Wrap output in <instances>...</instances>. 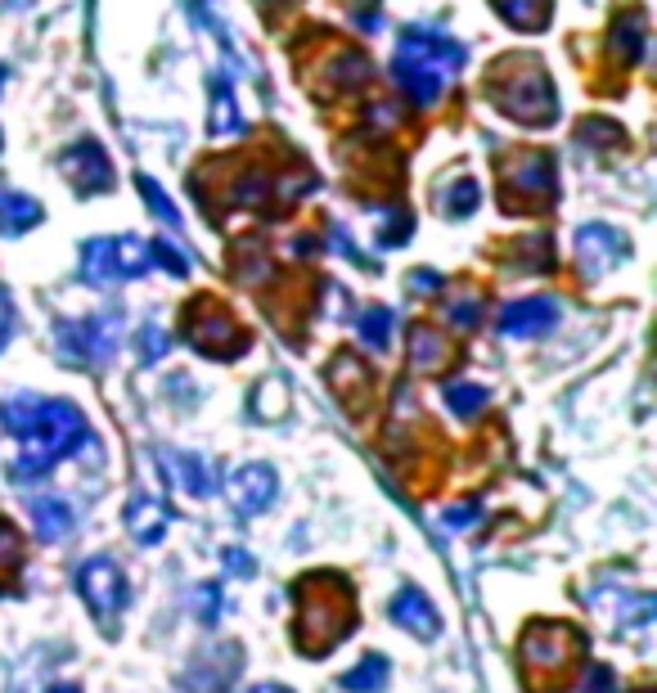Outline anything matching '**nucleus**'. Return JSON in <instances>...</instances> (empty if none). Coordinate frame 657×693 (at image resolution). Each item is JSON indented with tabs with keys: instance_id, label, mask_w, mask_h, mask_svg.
Wrapping results in <instances>:
<instances>
[{
	"instance_id": "nucleus-1",
	"label": "nucleus",
	"mask_w": 657,
	"mask_h": 693,
	"mask_svg": "<svg viewBox=\"0 0 657 693\" xmlns=\"http://www.w3.org/2000/svg\"><path fill=\"white\" fill-rule=\"evenodd\" d=\"M464 54L459 45H450L441 32H428V27H410L401 36V59H396V81L405 86V95H414L419 104H432L446 86V72L459 68Z\"/></svg>"
},
{
	"instance_id": "nucleus-2",
	"label": "nucleus",
	"mask_w": 657,
	"mask_h": 693,
	"mask_svg": "<svg viewBox=\"0 0 657 693\" xmlns=\"http://www.w3.org/2000/svg\"><path fill=\"white\" fill-rule=\"evenodd\" d=\"M77 585H81V594L90 599V608H95L99 617H108V612H117L126 603V581L108 558H90V563L77 572Z\"/></svg>"
},
{
	"instance_id": "nucleus-3",
	"label": "nucleus",
	"mask_w": 657,
	"mask_h": 693,
	"mask_svg": "<svg viewBox=\"0 0 657 693\" xmlns=\"http://www.w3.org/2000/svg\"><path fill=\"white\" fill-rule=\"evenodd\" d=\"M509 95L513 99H504V108H509L518 122H549V117H554V90H549V81L540 77L536 68L518 72Z\"/></svg>"
},
{
	"instance_id": "nucleus-4",
	"label": "nucleus",
	"mask_w": 657,
	"mask_h": 693,
	"mask_svg": "<svg viewBox=\"0 0 657 693\" xmlns=\"http://www.w3.org/2000/svg\"><path fill=\"white\" fill-rule=\"evenodd\" d=\"M554 320H558V306L549 302V297H527V302L509 306V311L500 315V329L509 333V338H531V333H545Z\"/></svg>"
},
{
	"instance_id": "nucleus-5",
	"label": "nucleus",
	"mask_w": 657,
	"mask_h": 693,
	"mask_svg": "<svg viewBox=\"0 0 657 693\" xmlns=\"http://www.w3.org/2000/svg\"><path fill=\"white\" fill-rule=\"evenodd\" d=\"M230 500L239 513H261L270 500H275V473L261 464H248L239 477L230 482Z\"/></svg>"
},
{
	"instance_id": "nucleus-6",
	"label": "nucleus",
	"mask_w": 657,
	"mask_h": 693,
	"mask_svg": "<svg viewBox=\"0 0 657 693\" xmlns=\"http://www.w3.org/2000/svg\"><path fill=\"white\" fill-rule=\"evenodd\" d=\"M392 617L401 621L405 630H414V635H419V639H432V635H437V630H441V617H437V608H432V603L423 599L419 590H405L401 599L392 603Z\"/></svg>"
},
{
	"instance_id": "nucleus-7",
	"label": "nucleus",
	"mask_w": 657,
	"mask_h": 693,
	"mask_svg": "<svg viewBox=\"0 0 657 693\" xmlns=\"http://www.w3.org/2000/svg\"><path fill=\"white\" fill-rule=\"evenodd\" d=\"M617 252H621V239L612 230H603V225H590V230H581V261L590 270L608 266Z\"/></svg>"
},
{
	"instance_id": "nucleus-8",
	"label": "nucleus",
	"mask_w": 657,
	"mask_h": 693,
	"mask_svg": "<svg viewBox=\"0 0 657 693\" xmlns=\"http://www.w3.org/2000/svg\"><path fill=\"white\" fill-rule=\"evenodd\" d=\"M32 518L41 522V536L45 540H63L72 531V509L63 500H54V495H45V500H32Z\"/></svg>"
},
{
	"instance_id": "nucleus-9",
	"label": "nucleus",
	"mask_w": 657,
	"mask_h": 693,
	"mask_svg": "<svg viewBox=\"0 0 657 693\" xmlns=\"http://www.w3.org/2000/svg\"><path fill=\"white\" fill-rule=\"evenodd\" d=\"M509 189H518V194H545V189H554V162L549 158H527L509 176Z\"/></svg>"
},
{
	"instance_id": "nucleus-10",
	"label": "nucleus",
	"mask_w": 657,
	"mask_h": 693,
	"mask_svg": "<svg viewBox=\"0 0 657 693\" xmlns=\"http://www.w3.org/2000/svg\"><path fill=\"white\" fill-rule=\"evenodd\" d=\"M36 221H41V207H36L32 198H23V194L0 198V230L5 234H23L27 225H36Z\"/></svg>"
},
{
	"instance_id": "nucleus-11",
	"label": "nucleus",
	"mask_w": 657,
	"mask_h": 693,
	"mask_svg": "<svg viewBox=\"0 0 657 693\" xmlns=\"http://www.w3.org/2000/svg\"><path fill=\"white\" fill-rule=\"evenodd\" d=\"M383 684H387V662L383 657H365L351 675H342V689H351V693H383Z\"/></svg>"
},
{
	"instance_id": "nucleus-12",
	"label": "nucleus",
	"mask_w": 657,
	"mask_h": 693,
	"mask_svg": "<svg viewBox=\"0 0 657 693\" xmlns=\"http://www.w3.org/2000/svg\"><path fill=\"white\" fill-rule=\"evenodd\" d=\"M495 9H500L509 23H518V27H527V32H536V27L545 23V14H549V0H495Z\"/></svg>"
},
{
	"instance_id": "nucleus-13",
	"label": "nucleus",
	"mask_w": 657,
	"mask_h": 693,
	"mask_svg": "<svg viewBox=\"0 0 657 693\" xmlns=\"http://www.w3.org/2000/svg\"><path fill=\"white\" fill-rule=\"evenodd\" d=\"M414 369H437L441 356H446V347H441V338L432 329H414Z\"/></svg>"
},
{
	"instance_id": "nucleus-14",
	"label": "nucleus",
	"mask_w": 657,
	"mask_h": 693,
	"mask_svg": "<svg viewBox=\"0 0 657 693\" xmlns=\"http://www.w3.org/2000/svg\"><path fill=\"white\" fill-rule=\"evenodd\" d=\"M131 536L135 540H158L162 536V509H153L149 500H140L131 509Z\"/></svg>"
},
{
	"instance_id": "nucleus-15",
	"label": "nucleus",
	"mask_w": 657,
	"mask_h": 693,
	"mask_svg": "<svg viewBox=\"0 0 657 693\" xmlns=\"http://www.w3.org/2000/svg\"><path fill=\"white\" fill-rule=\"evenodd\" d=\"M446 405L455 414H473V410H482L486 405V392L477 383H455V387H446Z\"/></svg>"
},
{
	"instance_id": "nucleus-16",
	"label": "nucleus",
	"mask_w": 657,
	"mask_h": 693,
	"mask_svg": "<svg viewBox=\"0 0 657 693\" xmlns=\"http://www.w3.org/2000/svg\"><path fill=\"white\" fill-rule=\"evenodd\" d=\"M360 333H365L369 347H387V333H392V315H387L383 306H374V311L360 320Z\"/></svg>"
},
{
	"instance_id": "nucleus-17",
	"label": "nucleus",
	"mask_w": 657,
	"mask_h": 693,
	"mask_svg": "<svg viewBox=\"0 0 657 693\" xmlns=\"http://www.w3.org/2000/svg\"><path fill=\"white\" fill-rule=\"evenodd\" d=\"M477 180H459L455 189H450V212L455 216H464V212H473V203H477Z\"/></svg>"
},
{
	"instance_id": "nucleus-18",
	"label": "nucleus",
	"mask_w": 657,
	"mask_h": 693,
	"mask_svg": "<svg viewBox=\"0 0 657 693\" xmlns=\"http://www.w3.org/2000/svg\"><path fill=\"white\" fill-rule=\"evenodd\" d=\"M9 333H14V302H9V293L0 288V347H5Z\"/></svg>"
},
{
	"instance_id": "nucleus-19",
	"label": "nucleus",
	"mask_w": 657,
	"mask_h": 693,
	"mask_svg": "<svg viewBox=\"0 0 657 693\" xmlns=\"http://www.w3.org/2000/svg\"><path fill=\"white\" fill-rule=\"evenodd\" d=\"M581 689H585V693H608V689H612V675H608V671H603V666H599V671H594L590 680L581 684Z\"/></svg>"
},
{
	"instance_id": "nucleus-20",
	"label": "nucleus",
	"mask_w": 657,
	"mask_h": 693,
	"mask_svg": "<svg viewBox=\"0 0 657 693\" xmlns=\"http://www.w3.org/2000/svg\"><path fill=\"white\" fill-rule=\"evenodd\" d=\"M252 693H288L284 684H261V689H252Z\"/></svg>"
},
{
	"instance_id": "nucleus-21",
	"label": "nucleus",
	"mask_w": 657,
	"mask_h": 693,
	"mask_svg": "<svg viewBox=\"0 0 657 693\" xmlns=\"http://www.w3.org/2000/svg\"><path fill=\"white\" fill-rule=\"evenodd\" d=\"M50 693H81V689H77V684H54Z\"/></svg>"
}]
</instances>
